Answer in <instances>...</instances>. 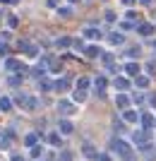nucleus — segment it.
<instances>
[{"label":"nucleus","instance_id":"nucleus-4","mask_svg":"<svg viewBox=\"0 0 156 161\" xmlns=\"http://www.w3.org/2000/svg\"><path fill=\"white\" fill-rule=\"evenodd\" d=\"M122 41H125V39H122V34H110V43H113V46H120Z\"/></svg>","mask_w":156,"mask_h":161},{"label":"nucleus","instance_id":"nucleus-3","mask_svg":"<svg viewBox=\"0 0 156 161\" xmlns=\"http://www.w3.org/2000/svg\"><path fill=\"white\" fill-rule=\"evenodd\" d=\"M60 132L70 135V132H72V123H70V120H60Z\"/></svg>","mask_w":156,"mask_h":161},{"label":"nucleus","instance_id":"nucleus-14","mask_svg":"<svg viewBox=\"0 0 156 161\" xmlns=\"http://www.w3.org/2000/svg\"><path fill=\"white\" fill-rule=\"evenodd\" d=\"M87 55H89V58H96V55H99V48H96V46H89L87 48Z\"/></svg>","mask_w":156,"mask_h":161},{"label":"nucleus","instance_id":"nucleus-20","mask_svg":"<svg viewBox=\"0 0 156 161\" xmlns=\"http://www.w3.org/2000/svg\"><path fill=\"white\" fill-rule=\"evenodd\" d=\"M67 87H70V84H67V82H65V80L55 82V89H67Z\"/></svg>","mask_w":156,"mask_h":161},{"label":"nucleus","instance_id":"nucleus-9","mask_svg":"<svg viewBox=\"0 0 156 161\" xmlns=\"http://www.w3.org/2000/svg\"><path fill=\"white\" fill-rule=\"evenodd\" d=\"M24 142H27L29 147H34V144H36V135H34V132H29L27 137H24Z\"/></svg>","mask_w":156,"mask_h":161},{"label":"nucleus","instance_id":"nucleus-10","mask_svg":"<svg viewBox=\"0 0 156 161\" xmlns=\"http://www.w3.org/2000/svg\"><path fill=\"white\" fill-rule=\"evenodd\" d=\"M116 101H118V106H120V108H127V96H125V94H120Z\"/></svg>","mask_w":156,"mask_h":161},{"label":"nucleus","instance_id":"nucleus-23","mask_svg":"<svg viewBox=\"0 0 156 161\" xmlns=\"http://www.w3.org/2000/svg\"><path fill=\"white\" fill-rule=\"evenodd\" d=\"M84 96H87V94H84V92H79V89H77V94H75V101H84Z\"/></svg>","mask_w":156,"mask_h":161},{"label":"nucleus","instance_id":"nucleus-1","mask_svg":"<svg viewBox=\"0 0 156 161\" xmlns=\"http://www.w3.org/2000/svg\"><path fill=\"white\" fill-rule=\"evenodd\" d=\"M113 147H116V152H118V154H120L125 161H130L132 156H135V154H132V149H130V144H127V142H122V140H118Z\"/></svg>","mask_w":156,"mask_h":161},{"label":"nucleus","instance_id":"nucleus-19","mask_svg":"<svg viewBox=\"0 0 156 161\" xmlns=\"http://www.w3.org/2000/svg\"><path fill=\"white\" fill-rule=\"evenodd\" d=\"M60 161H72V152H62V154H60Z\"/></svg>","mask_w":156,"mask_h":161},{"label":"nucleus","instance_id":"nucleus-5","mask_svg":"<svg viewBox=\"0 0 156 161\" xmlns=\"http://www.w3.org/2000/svg\"><path fill=\"white\" fill-rule=\"evenodd\" d=\"M137 118H139V115H137L135 111H125V120L127 123H137Z\"/></svg>","mask_w":156,"mask_h":161},{"label":"nucleus","instance_id":"nucleus-17","mask_svg":"<svg viewBox=\"0 0 156 161\" xmlns=\"http://www.w3.org/2000/svg\"><path fill=\"white\" fill-rule=\"evenodd\" d=\"M127 72H130V75H137V72H139V65H135V63H130V65H127Z\"/></svg>","mask_w":156,"mask_h":161},{"label":"nucleus","instance_id":"nucleus-29","mask_svg":"<svg viewBox=\"0 0 156 161\" xmlns=\"http://www.w3.org/2000/svg\"><path fill=\"white\" fill-rule=\"evenodd\" d=\"M70 3H75V0H70Z\"/></svg>","mask_w":156,"mask_h":161},{"label":"nucleus","instance_id":"nucleus-22","mask_svg":"<svg viewBox=\"0 0 156 161\" xmlns=\"http://www.w3.org/2000/svg\"><path fill=\"white\" fill-rule=\"evenodd\" d=\"M84 34H87V36H91V39H96V36H99V31H96V29H84Z\"/></svg>","mask_w":156,"mask_h":161},{"label":"nucleus","instance_id":"nucleus-8","mask_svg":"<svg viewBox=\"0 0 156 161\" xmlns=\"http://www.w3.org/2000/svg\"><path fill=\"white\" fill-rule=\"evenodd\" d=\"M10 106H12V103H10V99H7V96H3V99H0V108H3V111H10Z\"/></svg>","mask_w":156,"mask_h":161},{"label":"nucleus","instance_id":"nucleus-11","mask_svg":"<svg viewBox=\"0 0 156 161\" xmlns=\"http://www.w3.org/2000/svg\"><path fill=\"white\" fill-rule=\"evenodd\" d=\"M116 87L118 89H127V80H125V77H118V80H116Z\"/></svg>","mask_w":156,"mask_h":161},{"label":"nucleus","instance_id":"nucleus-26","mask_svg":"<svg viewBox=\"0 0 156 161\" xmlns=\"http://www.w3.org/2000/svg\"><path fill=\"white\" fill-rule=\"evenodd\" d=\"M12 161H24V159H22V156H12Z\"/></svg>","mask_w":156,"mask_h":161},{"label":"nucleus","instance_id":"nucleus-16","mask_svg":"<svg viewBox=\"0 0 156 161\" xmlns=\"http://www.w3.org/2000/svg\"><path fill=\"white\" fill-rule=\"evenodd\" d=\"M17 67H19V63L14 60V58H10V60H7V70H17Z\"/></svg>","mask_w":156,"mask_h":161},{"label":"nucleus","instance_id":"nucleus-21","mask_svg":"<svg viewBox=\"0 0 156 161\" xmlns=\"http://www.w3.org/2000/svg\"><path fill=\"white\" fill-rule=\"evenodd\" d=\"M106 87V77H99V80H96V89H103Z\"/></svg>","mask_w":156,"mask_h":161},{"label":"nucleus","instance_id":"nucleus-7","mask_svg":"<svg viewBox=\"0 0 156 161\" xmlns=\"http://www.w3.org/2000/svg\"><path fill=\"white\" fill-rule=\"evenodd\" d=\"M87 87H89V80H87V77H79V82H77V89H79V92H84Z\"/></svg>","mask_w":156,"mask_h":161},{"label":"nucleus","instance_id":"nucleus-13","mask_svg":"<svg viewBox=\"0 0 156 161\" xmlns=\"http://www.w3.org/2000/svg\"><path fill=\"white\" fill-rule=\"evenodd\" d=\"M67 46H70V39H67V36L58 39V48H67Z\"/></svg>","mask_w":156,"mask_h":161},{"label":"nucleus","instance_id":"nucleus-24","mask_svg":"<svg viewBox=\"0 0 156 161\" xmlns=\"http://www.w3.org/2000/svg\"><path fill=\"white\" fill-rule=\"evenodd\" d=\"M142 123L147 125V128H149V125H151V115H142Z\"/></svg>","mask_w":156,"mask_h":161},{"label":"nucleus","instance_id":"nucleus-27","mask_svg":"<svg viewBox=\"0 0 156 161\" xmlns=\"http://www.w3.org/2000/svg\"><path fill=\"white\" fill-rule=\"evenodd\" d=\"M132 3H135V0H125V5H132Z\"/></svg>","mask_w":156,"mask_h":161},{"label":"nucleus","instance_id":"nucleus-25","mask_svg":"<svg viewBox=\"0 0 156 161\" xmlns=\"http://www.w3.org/2000/svg\"><path fill=\"white\" fill-rule=\"evenodd\" d=\"M72 46H75L77 51H82V48H84V43H82V39H79V41H75V43H72Z\"/></svg>","mask_w":156,"mask_h":161},{"label":"nucleus","instance_id":"nucleus-2","mask_svg":"<svg viewBox=\"0 0 156 161\" xmlns=\"http://www.w3.org/2000/svg\"><path fill=\"white\" fill-rule=\"evenodd\" d=\"M58 108H60V113H65V115L72 113V103H67V101H60V103H58Z\"/></svg>","mask_w":156,"mask_h":161},{"label":"nucleus","instance_id":"nucleus-28","mask_svg":"<svg viewBox=\"0 0 156 161\" xmlns=\"http://www.w3.org/2000/svg\"><path fill=\"white\" fill-rule=\"evenodd\" d=\"M149 3H151V0H142V5H149Z\"/></svg>","mask_w":156,"mask_h":161},{"label":"nucleus","instance_id":"nucleus-12","mask_svg":"<svg viewBox=\"0 0 156 161\" xmlns=\"http://www.w3.org/2000/svg\"><path fill=\"white\" fill-rule=\"evenodd\" d=\"M48 142H51V144H60V135H58V132L48 135Z\"/></svg>","mask_w":156,"mask_h":161},{"label":"nucleus","instance_id":"nucleus-6","mask_svg":"<svg viewBox=\"0 0 156 161\" xmlns=\"http://www.w3.org/2000/svg\"><path fill=\"white\" fill-rule=\"evenodd\" d=\"M139 34L149 36V34H154V27H151V24H142V27H139Z\"/></svg>","mask_w":156,"mask_h":161},{"label":"nucleus","instance_id":"nucleus-15","mask_svg":"<svg viewBox=\"0 0 156 161\" xmlns=\"http://www.w3.org/2000/svg\"><path fill=\"white\" fill-rule=\"evenodd\" d=\"M41 154H43V147H31V156H34V159H39Z\"/></svg>","mask_w":156,"mask_h":161},{"label":"nucleus","instance_id":"nucleus-18","mask_svg":"<svg viewBox=\"0 0 156 161\" xmlns=\"http://www.w3.org/2000/svg\"><path fill=\"white\" fill-rule=\"evenodd\" d=\"M137 84L139 87H149V77H137Z\"/></svg>","mask_w":156,"mask_h":161}]
</instances>
